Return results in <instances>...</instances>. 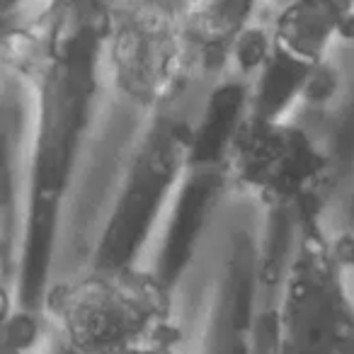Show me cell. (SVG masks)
<instances>
[{
  "label": "cell",
  "instance_id": "3",
  "mask_svg": "<svg viewBox=\"0 0 354 354\" xmlns=\"http://www.w3.org/2000/svg\"><path fill=\"white\" fill-rule=\"evenodd\" d=\"M119 354H185V352L170 335H160V337H153L141 344H133V347L124 349V352H119Z\"/></svg>",
  "mask_w": 354,
  "mask_h": 354
},
{
  "label": "cell",
  "instance_id": "2",
  "mask_svg": "<svg viewBox=\"0 0 354 354\" xmlns=\"http://www.w3.org/2000/svg\"><path fill=\"white\" fill-rule=\"evenodd\" d=\"M109 64L127 97L158 104L183 73V35L170 12L138 6L119 12L109 37Z\"/></svg>",
  "mask_w": 354,
  "mask_h": 354
},
{
  "label": "cell",
  "instance_id": "1",
  "mask_svg": "<svg viewBox=\"0 0 354 354\" xmlns=\"http://www.w3.org/2000/svg\"><path fill=\"white\" fill-rule=\"evenodd\" d=\"M51 318L71 354H119L167 335L172 294L141 267H97L54 291Z\"/></svg>",
  "mask_w": 354,
  "mask_h": 354
}]
</instances>
